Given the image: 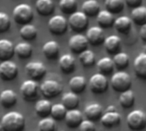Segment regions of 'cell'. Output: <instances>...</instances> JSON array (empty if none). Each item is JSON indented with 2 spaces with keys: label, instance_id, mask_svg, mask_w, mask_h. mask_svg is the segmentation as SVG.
I'll list each match as a JSON object with an SVG mask.
<instances>
[{
  "label": "cell",
  "instance_id": "11",
  "mask_svg": "<svg viewBox=\"0 0 146 131\" xmlns=\"http://www.w3.org/2000/svg\"><path fill=\"white\" fill-rule=\"evenodd\" d=\"M25 70L31 80L38 81L42 79L46 74V67L41 62H30L26 64Z\"/></svg>",
  "mask_w": 146,
  "mask_h": 131
},
{
  "label": "cell",
  "instance_id": "37",
  "mask_svg": "<svg viewBox=\"0 0 146 131\" xmlns=\"http://www.w3.org/2000/svg\"><path fill=\"white\" fill-rule=\"evenodd\" d=\"M106 9L112 14H118L124 9V0H105L104 2Z\"/></svg>",
  "mask_w": 146,
  "mask_h": 131
},
{
  "label": "cell",
  "instance_id": "7",
  "mask_svg": "<svg viewBox=\"0 0 146 131\" xmlns=\"http://www.w3.org/2000/svg\"><path fill=\"white\" fill-rule=\"evenodd\" d=\"M20 92L22 98L26 101H34L38 95V85L33 80H27L21 84L20 88Z\"/></svg>",
  "mask_w": 146,
  "mask_h": 131
},
{
  "label": "cell",
  "instance_id": "46",
  "mask_svg": "<svg viewBox=\"0 0 146 131\" xmlns=\"http://www.w3.org/2000/svg\"><path fill=\"white\" fill-rule=\"evenodd\" d=\"M61 131H64V130H61Z\"/></svg>",
  "mask_w": 146,
  "mask_h": 131
},
{
  "label": "cell",
  "instance_id": "12",
  "mask_svg": "<svg viewBox=\"0 0 146 131\" xmlns=\"http://www.w3.org/2000/svg\"><path fill=\"white\" fill-rule=\"evenodd\" d=\"M18 75L17 65L10 61H3L0 63V78L6 82H10L15 79Z\"/></svg>",
  "mask_w": 146,
  "mask_h": 131
},
{
  "label": "cell",
  "instance_id": "2",
  "mask_svg": "<svg viewBox=\"0 0 146 131\" xmlns=\"http://www.w3.org/2000/svg\"><path fill=\"white\" fill-rule=\"evenodd\" d=\"M110 84L112 88L117 93H123L130 90L133 82L129 74L125 71H118L111 77Z\"/></svg>",
  "mask_w": 146,
  "mask_h": 131
},
{
  "label": "cell",
  "instance_id": "4",
  "mask_svg": "<svg viewBox=\"0 0 146 131\" xmlns=\"http://www.w3.org/2000/svg\"><path fill=\"white\" fill-rule=\"evenodd\" d=\"M127 124L131 130H143L146 128V114L142 110H133L127 115Z\"/></svg>",
  "mask_w": 146,
  "mask_h": 131
},
{
  "label": "cell",
  "instance_id": "5",
  "mask_svg": "<svg viewBox=\"0 0 146 131\" xmlns=\"http://www.w3.org/2000/svg\"><path fill=\"white\" fill-rule=\"evenodd\" d=\"M39 89L44 98L53 99L62 92L63 87L55 80H46L42 82Z\"/></svg>",
  "mask_w": 146,
  "mask_h": 131
},
{
  "label": "cell",
  "instance_id": "16",
  "mask_svg": "<svg viewBox=\"0 0 146 131\" xmlns=\"http://www.w3.org/2000/svg\"><path fill=\"white\" fill-rule=\"evenodd\" d=\"M65 123L66 125L70 129H77L82 123L83 114L80 111L77 109L68 110L65 116Z\"/></svg>",
  "mask_w": 146,
  "mask_h": 131
},
{
  "label": "cell",
  "instance_id": "14",
  "mask_svg": "<svg viewBox=\"0 0 146 131\" xmlns=\"http://www.w3.org/2000/svg\"><path fill=\"white\" fill-rule=\"evenodd\" d=\"M86 37L88 40V43L95 46L103 44L105 39L103 28L100 27H97V26L90 27L86 31Z\"/></svg>",
  "mask_w": 146,
  "mask_h": 131
},
{
  "label": "cell",
  "instance_id": "43",
  "mask_svg": "<svg viewBox=\"0 0 146 131\" xmlns=\"http://www.w3.org/2000/svg\"><path fill=\"white\" fill-rule=\"evenodd\" d=\"M125 3L132 8H136L141 5L143 0H124Z\"/></svg>",
  "mask_w": 146,
  "mask_h": 131
},
{
  "label": "cell",
  "instance_id": "39",
  "mask_svg": "<svg viewBox=\"0 0 146 131\" xmlns=\"http://www.w3.org/2000/svg\"><path fill=\"white\" fill-rule=\"evenodd\" d=\"M59 8L64 14H73L77 9V0H60Z\"/></svg>",
  "mask_w": 146,
  "mask_h": 131
},
{
  "label": "cell",
  "instance_id": "42",
  "mask_svg": "<svg viewBox=\"0 0 146 131\" xmlns=\"http://www.w3.org/2000/svg\"><path fill=\"white\" fill-rule=\"evenodd\" d=\"M79 131H96L95 124L90 120H83L78 128Z\"/></svg>",
  "mask_w": 146,
  "mask_h": 131
},
{
  "label": "cell",
  "instance_id": "15",
  "mask_svg": "<svg viewBox=\"0 0 146 131\" xmlns=\"http://www.w3.org/2000/svg\"><path fill=\"white\" fill-rule=\"evenodd\" d=\"M84 114L87 120H90L92 122L98 121V120L101 119V118L104 114L103 106L98 103L89 104L86 106V108L84 110Z\"/></svg>",
  "mask_w": 146,
  "mask_h": 131
},
{
  "label": "cell",
  "instance_id": "8",
  "mask_svg": "<svg viewBox=\"0 0 146 131\" xmlns=\"http://www.w3.org/2000/svg\"><path fill=\"white\" fill-rule=\"evenodd\" d=\"M100 121L104 127L110 129L121 124V116L119 112H116L115 107L114 106H110L107 108L106 112L103 114Z\"/></svg>",
  "mask_w": 146,
  "mask_h": 131
},
{
  "label": "cell",
  "instance_id": "32",
  "mask_svg": "<svg viewBox=\"0 0 146 131\" xmlns=\"http://www.w3.org/2000/svg\"><path fill=\"white\" fill-rule=\"evenodd\" d=\"M119 102H120V105L121 106V107H123L124 109L132 108L135 104L134 93L131 89L121 93L119 97Z\"/></svg>",
  "mask_w": 146,
  "mask_h": 131
},
{
  "label": "cell",
  "instance_id": "34",
  "mask_svg": "<svg viewBox=\"0 0 146 131\" xmlns=\"http://www.w3.org/2000/svg\"><path fill=\"white\" fill-rule=\"evenodd\" d=\"M113 62L115 64V67H116L120 71H123L126 68L128 67L129 63H130V57L129 56L125 53V52H119L115 55H114L113 57Z\"/></svg>",
  "mask_w": 146,
  "mask_h": 131
},
{
  "label": "cell",
  "instance_id": "10",
  "mask_svg": "<svg viewBox=\"0 0 146 131\" xmlns=\"http://www.w3.org/2000/svg\"><path fill=\"white\" fill-rule=\"evenodd\" d=\"M68 21L67 19L60 15L52 16L48 22V27L50 32L55 35H62L66 33L68 29Z\"/></svg>",
  "mask_w": 146,
  "mask_h": 131
},
{
  "label": "cell",
  "instance_id": "28",
  "mask_svg": "<svg viewBox=\"0 0 146 131\" xmlns=\"http://www.w3.org/2000/svg\"><path fill=\"white\" fill-rule=\"evenodd\" d=\"M62 104L65 106V108L68 111L76 109L80 105V99L78 94L71 91L64 94L62 98Z\"/></svg>",
  "mask_w": 146,
  "mask_h": 131
},
{
  "label": "cell",
  "instance_id": "45",
  "mask_svg": "<svg viewBox=\"0 0 146 131\" xmlns=\"http://www.w3.org/2000/svg\"><path fill=\"white\" fill-rule=\"evenodd\" d=\"M0 131H3V129H2V127H1V124H0Z\"/></svg>",
  "mask_w": 146,
  "mask_h": 131
},
{
  "label": "cell",
  "instance_id": "3",
  "mask_svg": "<svg viewBox=\"0 0 146 131\" xmlns=\"http://www.w3.org/2000/svg\"><path fill=\"white\" fill-rule=\"evenodd\" d=\"M13 17L16 23L21 25L28 24L33 18V10L27 3H20L13 9Z\"/></svg>",
  "mask_w": 146,
  "mask_h": 131
},
{
  "label": "cell",
  "instance_id": "33",
  "mask_svg": "<svg viewBox=\"0 0 146 131\" xmlns=\"http://www.w3.org/2000/svg\"><path fill=\"white\" fill-rule=\"evenodd\" d=\"M33 47L28 42H21L15 46V54L21 59L28 58L32 55Z\"/></svg>",
  "mask_w": 146,
  "mask_h": 131
},
{
  "label": "cell",
  "instance_id": "36",
  "mask_svg": "<svg viewBox=\"0 0 146 131\" xmlns=\"http://www.w3.org/2000/svg\"><path fill=\"white\" fill-rule=\"evenodd\" d=\"M79 59L81 64L86 68H90L95 63V54L91 50H86L79 55Z\"/></svg>",
  "mask_w": 146,
  "mask_h": 131
},
{
  "label": "cell",
  "instance_id": "31",
  "mask_svg": "<svg viewBox=\"0 0 146 131\" xmlns=\"http://www.w3.org/2000/svg\"><path fill=\"white\" fill-rule=\"evenodd\" d=\"M100 11V5L97 0H86L82 3V12L87 16H95Z\"/></svg>",
  "mask_w": 146,
  "mask_h": 131
},
{
  "label": "cell",
  "instance_id": "9",
  "mask_svg": "<svg viewBox=\"0 0 146 131\" xmlns=\"http://www.w3.org/2000/svg\"><path fill=\"white\" fill-rule=\"evenodd\" d=\"M89 87L91 91L95 94H102L109 88V82L105 76L97 73L89 80Z\"/></svg>",
  "mask_w": 146,
  "mask_h": 131
},
{
  "label": "cell",
  "instance_id": "23",
  "mask_svg": "<svg viewBox=\"0 0 146 131\" xmlns=\"http://www.w3.org/2000/svg\"><path fill=\"white\" fill-rule=\"evenodd\" d=\"M132 23L133 21L130 17L127 15H121L115 20L114 22V27L121 33L123 34H127L132 27Z\"/></svg>",
  "mask_w": 146,
  "mask_h": 131
},
{
  "label": "cell",
  "instance_id": "24",
  "mask_svg": "<svg viewBox=\"0 0 146 131\" xmlns=\"http://www.w3.org/2000/svg\"><path fill=\"white\" fill-rule=\"evenodd\" d=\"M115 18L112 13H110L107 9L100 10L97 15V21L100 27L102 28H109L114 25Z\"/></svg>",
  "mask_w": 146,
  "mask_h": 131
},
{
  "label": "cell",
  "instance_id": "19",
  "mask_svg": "<svg viewBox=\"0 0 146 131\" xmlns=\"http://www.w3.org/2000/svg\"><path fill=\"white\" fill-rule=\"evenodd\" d=\"M134 72L138 78L146 81V53L142 52L134 60Z\"/></svg>",
  "mask_w": 146,
  "mask_h": 131
},
{
  "label": "cell",
  "instance_id": "40",
  "mask_svg": "<svg viewBox=\"0 0 146 131\" xmlns=\"http://www.w3.org/2000/svg\"><path fill=\"white\" fill-rule=\"evenodd\" d=\"M38 131H56V124L55 120L52 118H42L38 124Z\"/></svg>",
  "mask_w": 146,
  "mask_h": 131
},
{
  "label": "cell",
  "instance_id": "27",
  "mask_svg": "<svg viewBox=\"0 0 146 131\" xmlns=\"http://www.w3.org/2000/svg\"><path fill=\"white\" fill-rule=\"evenodd\" d=\"M52 105L47 99L39 100L36 102L35 105V112L41 118H44L50 115Z\"/></svg>",
  "mask_w": 146,
  "mask_h": 131
},
{
  "label": "cell",
  "instance_id": "35",
  "mask_svg": "<svg viewBox=\"0 0 146 131\" xmlns=\"http://www.w3.org/2000/svg\"><path fill=\"white\" fill-rule=\"evenodd\" d=\"M38 34V30L36 27L33 24L23 25L20 29V35L25 40H33Z\"/></svg>",
  "mask_w": 146,
  "mask_h": 131
},
{
  "label": "cell",
  "instance_id": "26",
  "mask_svg": "<svg viewBox=\"0 0 146 131\" xmlns=\"http://www.w3.org/2000/svg\"><path fill=\"white\" fill-rule=\"evenodd\" d=\"M97 67H98L99 73L105 76L111 75L115 70L114 62L109 57H104L99 59L97 63Z\"/></svg>",
  "mask_w": 146,
  "mask_h": 131
},
{
  "label": "cell",
  "instance_id": "22",
  "mask_svg": "<svg viewBox=\"0 0 146 131\" xmlns=\"http://www.w3.org/2000/svg\"><path fill=\"white\" fill-rule=\"evenodd\" d=\"M42 51L47 59L53 60L57 57L60 51V46L56 41L50 40L44 44L42 47Z\"/></svg>",
  "mask_w": 146,
  "mask_h": 131
},
{
  "label": "cell",
  "instance_id": "20",
  "mask_svg": "<svg viewBox=\"0 0 146 131\" xmlns=\"http://www.w3.org/2000/svg\"><path fill=\"white\" fill-rule=\"evenodd\" d=\"M17 102V95L11 89H5L0 93V104L3 107L9 109Z\"/></svg>",
  "mask_w": 146,
  "mask_h": 131
},
{
  "label": "cell",
  "instance_id": "6",
  "mask_svg": "<svg viewBox=\"0 0 146 131\" xmlns=\"http://www.w3.org/2000/svg\"><path fill=\"white\" fill-rule=\"evenodd\" d=\"M68 23L73 31L80 33L87 27L88 16L82 11H75L70 15Z\"/></svg>",
  "mask_w": 146,
  "mask_h": 131
},
{
  "label": "cell",
  "instance_id": "25",
  "mask_svg": "<svg viewBox=\"0 0 146 131\" xmlns=\"http://www.w3.org/2000/svg\"><path fill=\"white\" fill-rule=\"evenodd\" d=\"M68 85H69L71 92H73L76 94H79L85 91L87 82H86V79L84 76H75L70 79Z\"/></svg>",
  "mask_w": 146,
  "mask_h": 131
},
{
  "label": "cell",
  "instance_id": "30",
  "mask_svg": "<svg viewBox=\"0 0 146 131\" xmlns=\"http://www.w3.org/2000/svg\"><path fill=\"white\" fill-rule=\"evenodd\" d=\"M131 19L132 21L140 26L146 24V7L145 6H139L133 8L131 12Z\"/></svg>",
  "mask_w": 146,
  "mask_h": 131
},
{
  "label": "cell",
  "instance_id": "38",
  "mask_svg": "<svg viewBox=\"0 0 146 131\" xmlns=\"http://www.w3.org/2000/svg\"><path fill=\"white\" fill-rule=\"evenodd\" d=\"M68 110L62 104H55L51 107L50 116L55 121H61L65 118Z\"/></svg>",
  "mask_w": 146,
  "mask_h": 131
},
{
  "label": "cell",
  "instance_id": "44",
  "mask_svg": "<svg viewBox=\"0 0 146 131\" xmlns=\"http://www.w3.org/2000/svg\"><path fill=\"white\" fill-rule=\"evenodd\" d=\"M139 36H140L141 39L146 43V24L141 26L140 30H139Z\"/></svg>",
  "mask_w": 146,
  "mask_h": 131
},
{
  "label": "cell",
  "instance_id": "17",
  "mask_svg": "<svg viewBox=\"0 0 146 131\" xmlns=\"http://www.w3.org/2000/svg\"><path fill=\"white\" fill-rule=\"evenodd\" d=\"M104 46L105 50L108 53L111 55H115L121 52V39L117 35H110L104 39Z\"/></svg>",
  "mask_w": 146,
  "mask_h": 131
},
{
  "label": "cell",
  "instance_id": "41",
  "mask_svg": "<svg viewBox=\"0 0 146 131\" xmlns=\"http://www.w3.org/2000/svg\"><path fill=\"white\" fill-rule=\"evenodd\" d=\"M10 27V19L9 16L4 13L0 11V33H3L9 29Z\"/></svg>",
  "mask_w": 146,
  "mask_h": 131
},
{
  "label": "cell",
  "instance_id": "18",
  "mask_svg": "<svg viewBox=\"0 0 146 131\" xmlns=\"http://www.w3.org/2000/svg\"><path fill=\"white\" fill-rule=\"evenodd\" d=\"M15 54V46L13 43L6 39H0V61H8Z\"/></svg>",
  "mask_w": 146,
  "mask_h": 131
},
{
  "label": "cell",
  "instance_id": "13",
  "mask_svg": "<svg viewBox=\"0 0 146 131\" xmlns=\"http://www.w3.org/2000/svg\"><path fill=\"white\" fill-rule=\"evenodd\" d=\"M88 45L89 43L86 37L81 33H76L71 36L68 40V46L71 51L79 55L84 51L87 50Z\"/></svg>",
  "mask_w": 146,
  "mask_h": 131
},
{
  "label": "cell",
  "instance_id": "29",
  "mask_svg": "<svg viewBox=\"0 0 146 131\" xmlns=\"http://www.w3.org/2000/svg\"><path fill=\"white\" fill-rule=\"evenodd\" d=\"M54 8L53 0H37L36 2V10L43 16L50 15L53 12Z\"/></svg>",
  "mask_w": 146,
  "mask_h": 131
},
{
  "label": "cell",
  "instance_id": "1",
  "mask_svg": "<svg viewBox=\"0 0 146 131\" xmlns=\"http://www.w3.org/2000/svg\"><path fill=\"white\" fill-rule=\"evenodd\" d=\"M0 124L3 131H23L26 122L21 113L9 112L3 116Z\"/></svg>",
  "mask_w": 146,
  "mask_h": 131
},
{
  "label": "cell",
  "instance_id": "21",
  "mask_svg": "<svg viewBox=\"0 0 146 131\" xmlns=\"http://www.w3.org/2000/svg\"><path fill=\"white\" fill-rule=\"evenodd\" d=\"M59 67L64 74H71L75 70V59L71 54H64L59 58Z\"/></svg>",
  "mask_w": 146,
  "mask_h": 131
}]
</instances>
